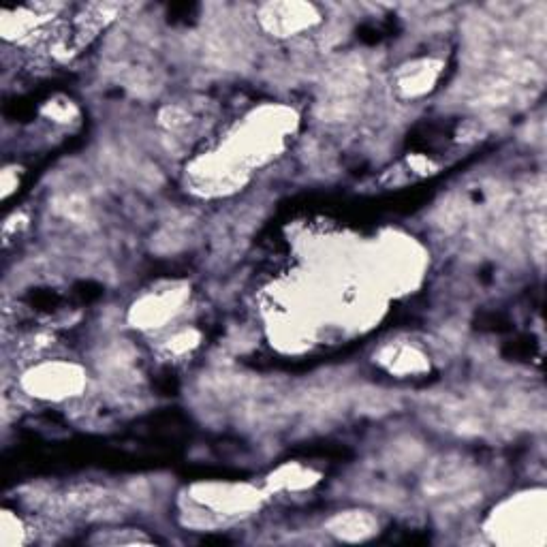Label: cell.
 Returning <instances> with one entry per match:
<instances>
[{"label":"cell","mask_w":547,"mask_h":547,"mask_svg":"<svg viewBox=\"0 0 547 547\" xmlns=\"http://www.w3.org/2000/svg\"><path fill=\"white\" fill-rule=\"evenodd\" d=\"M13 186H18V176L13 178V169H5L3 171V195L5 197L13 191Z\"/></svg>","instance_id":"cell-13"},{"label":"cell","mask_w":547,"mask_h":547,"mask_svg":"<svg viewBox=\"0 0 547 547\" xmlns=\"http://www.w3.org/2000/svg\"><path fill=\"white\" fill-rule=\"evenodd\" d=\"M379 362L396 374H417L428 370L426 355L409 345H389L379 353Z\"/></svg>","instance_id":"cell-8"},{"label":"cell","mask_w":547,"mask_h":547,"mask_svg":"<svg viewBox=\"0 0 547 547\" xmlns=\"http://www.w3.org/2000/svg\"><path fill=\"white\" fill-rule=\"evenodd\" d=\"M186 302V289H167L163 293H152L139 300L131 308V321L144 330L165 325Z\"/></svg>","instance_id":"cell-5"},{"label":"cell","mask_w":547,"mask_h":547,"mask_svg":"<svg viewBox=\"0 0 547 547\" xmlns=\"http://www.w3.org/2000/svg\"><path fill=\"white\" fill-rule=\"evenodd\" d=\"M197 345H199V332L180 330L165 340L163 349L167 355H186V353H191Z\"/></svg>","instance_id":"cell-10"},{"label":"cell","mask_w":547,"mask_h":547,"mask_svg":"<svg viewBox=\"0 0 547 547\" xmlns=\"http://www.w3.org/2000/svg\"><path fill=\"white\" fill-rule=\"evenodd\" d=\"M441 62L436 60H417L402 67L396 73V88L402 97H421L439 80Z\"/></svg>","instance_id":"cell-6"},{"label":"cell","mask_w":547,"mask_h":547,"mask_svg":"<svg viewBox=\"0 0 547 547\" xmlns=\"http://www.w3.org/2000/svg\"><path fill=\"white\" fill-rule=\"evenodd\" d=\"M43 112L48 114L52 120H56V122H71V118H75V114H77L73 103L65 101V99L50 101L48 105H45Z\"/></svg>","instance_id":"cell-12"},{"label":"cell","mask_w":547,"mask_h":547,"mask_svg":"<svg viewBox=\"0 0 547 547\" xmlns=\"http://www.w3.org/2000/svg\"><path fill=\"white\" fill-rule=\"evenodd\" d=\"M24 539V526L20 522L18 515H13L11 511H3V545L11 547L18 545Z\"/></svg>","instance_id":"cell-11"},{"label":"cell","mask_w":547,"mask_h":547,"mask_svg":"<svg viewBox=\"0 0 547 547\" xmlns=\"http://www.w3.org/2000/svg\"><path fill=\"white\" fill-rule=\"evenodd\" d=\"M543 496H520L494 511L488 530L496 541L526 543L533 533H543Z\"/></svg>","instance_id":"cell-1"},{"label":"cell","mask_w":547,"mask_h":547,"mask_svg":"<svg viewBox=\"0 0 547 547\" xmlns=\"http://www.w3.org/2000/svg\"><path fill=\"white\" fill-rule=\"evenodd\" d=\"M259 22L276 37H291L319 22V13L306 3H270L259 11Z\"/></svg>","instance_id":"cell-4"},{"label":"cell","mask_w":547,"mask_h":547,"mask_svg":"<svg viewBox=\"0 0 547 547\" xmlns=\"http://www.w3.org/2000/svg\"><path fill=\"white\" fill-rule=\"evenodd\" d=\"M317 481V475L306 471V468L298 464H289L278 468V471L270 477L272 490H304Z\"/></svg>","instance_id":"cell-9"},{"label":"cell","mask_w":547,"mask_h":547,"mask_svg":"<svg viewBox=\"0 0 547 547\" xmlns=\"http://www.w3.org/2000/svg\"><path fill=\"white\" fill-rule=\"evenodd\" d=\"M327 533L342 541H366L377 535L379 522L368 511H345L327 522Z\"/></svg>","instance_id":"cell-7"},{"label":"cell","mask_w":547,"mask_h":547,"mask_svg":"<svg viewBox=\"0 0 547 547\" xmlns=\"http://www.w3.org/2000/svg\"><path fill=\"white\" fill-rule=\"evenodd\" d=\"M84 370L67 362H43L22 377V387L30 396L45 400H65L84 389Z\"/></svg>","instance_id":"cell-2"},{"label":"cell","mask_w":547,"mask_h":547,"mask_svg":"<svg viewBox=\"0 0 547 547\" xmlns=\"http://www.w3.org/2000/svg\"><path fill=\"white\" fill-rule=\"evenodd\" d=\"M195 503L216 515H238L253 511L261 503V494L250 486L236 483H197L191 488Z\"/></svg>","instance_id":"cell-3"}]
</instances>
